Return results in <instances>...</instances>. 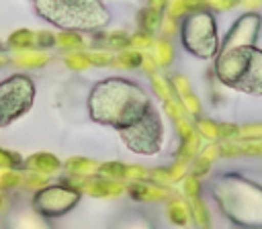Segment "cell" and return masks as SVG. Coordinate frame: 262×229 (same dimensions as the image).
Here are the masks:
<instances>
[{
	"label": "cell",
	"instance_id": "1",
	"mask_svg": "<svg viewBox=\"0 0 262 229\" xmlns=\"http://www.w3.org/2000/svg\"><path fill=\"white\" fill-rule=\"evenodd\" d=\"M154 106L149 90L123 76H111L94 82L86 96L88 119L115 131L139 123Z\"/></svg>",
	"mask_w": 262,
	"mask_h": 229
},
{
	"label": "cell",
	"instance_id": "2",
	"mask_svg": "<svg viewBox=\"0 0 262 229\" xmlns=\"http://www.w3.org/2000/svg\"><path fill=\"white\" fill-rule=\"evenodd\" d=\"M221 217L235 229H262V184L242 172H217L203 182Z\"/></svg>",
	"mask_w": 262,
	"mask_h": 229
},
{
	"label": "cell",
	"instance_id": "3",
	"mask_svg": "<svg viewBox=\"0 0 262 229\" xmlns=\"http://www.w3.org/2000/svg\"><path fill=\"white\" fill-rule=\"evenodd\" d=\"M31 4L39 18L59 31L96 33L113 20L102 0H31Z\"/></svg>",
	"mask_w": 262,
	"mask_h": 229
},
{
	"label": "cell",
	"instance_id": "4",
	"mask_svg": "<svg viewBox=\"0 0 262 229\" xmlns=\"http://www.w3.org/2000/svg\"><path fill=\"white\" fill-rule=\"evenodd\" d=\"M213 78L225 88L262 98V49L258 45L221 49L213 59Z\"/></svg>",
	"mask_w": 262,
	"mask_h": 229
},
{
	"label": "cell",
	"instance_id": "5",
	"mask_svg": "<svg viewBox=\"0 0 262 229\" xmlns=\"http://www.w3.org/2000/svg\"><path fill=\"white\" fill-rule=\"evenodd\" d=\"M178 39L188 55L201 61H213L221 51V35L215 12L209 6L188 8L178 16Z\"/></svg>",
	"mask_w": 262,
	"mask_h": 229
},
{
	"label": "cell",
	"instance_id": "6",
	"mask_svg": "<svg viewBox=\"0 0 262 229\" xmlns=\"http://www.w3.org/2000/svg\"><path fill=\"white\" fill-rule=\"evenodd\" d=\"M37 84L29 74H10L0 80V129L23 119L35 104Z\"/></svg>",
	"mask_w": 262,
	"mask_h": 229
},
{
	"label": "cell",
	"instance_id": "7",
	"mask_svg": "<svg viewBox=\"0 0 262 229\" xmlns=\"http://www.w3.org/2000/svg\"><path fill=\"white\" fill-rule=\"evenodd\" d=\"M119 139L123 141V145L135 153V155H158L162 151L164 145V119L160 114V110L154 106L139 123L117 131Z\"/></svg>",
	"mask_w": 262,
	"mask_h": 229
},
{
	"label": "cell",
	"instance_id": "8",
	"mask_svg": "<svg viewBox=\"0 0 262 229\" xmlns=\"http://www.w3.org/2000/svg\"><path fill=\"white\" fill-rule=\"evenodd\" d=\"M82 194L66 184V182H53V184H47L43 188H39L33 198H31V207L37 215H41L43 219H57V217H63L68 215L72 209L78 207Z\"/></svg>",
	"mask_w": 262,
	"mask_h": 229
},
{
	"label": "cell",
	"instance_id": "9",
	"mask_svg": "<svg viewBox=\"0 0 262 229\" xmlns=\"http://www.w3.org/2000/svg\"><path fill=\"white\" fill-rule=\"evenodd\" d=\"M262 29V14L258 10H248L239 14L227 33L221 37V49H231V47H242V45H256L258 35Z\"/></svg>",
	"mask_w": 262,
	"mask_h": 229
},
{
	"label": "cell",
	"instance_id": "10",
	"mask_svg": "<svg viewBox=\"0 0 262 229\" xmlns=\"http://www.w3.org/2000/svg\"><path fill=\"white\" fill-rule=\"evenodd\" d=\"M111 229H156L154 219L141 209H125L113 217Z\"/></svg>",
	"mask_w": 262,
	"mask_h": 229
},
{
	"label": "cell",
	"instance_id": "11",
	"mask_svg": "<svg viewBox=\"0 0 262 229\" xmlns=\"http://www.w3.org/2000/svg\"><path fill=\"white\" fill-rule=\"evenodd\" d=\"M239 155L246 157H262V139H252V141H239Z\"/></svg>",
	"mask_w": 262,
	"mask_h": 229
},
{
	"label": "cell",
	"instance_id": "12",
	"mask_svg": "<svg viewBox=\"0 0 262 229\" xmlns=\"http://www.w3.org/2000/svg\"><path fill=\"white\" fill-rule=\"evenodd\" d=\"M239 139H244V141L262 139V123H244V125H239Z\"/></svg>",
	"mask_w": 262,
	"mask_h": 229
},
{
	"label": "cell",
	"instance_id": "13",
	"mask_svg": "<svg viewBox=\"0 0 262 229\" xmlns=\"http://www.w3.org/2000/svg\"><path fill=\"white\" fill-rule=\"evenodd\" d=\"M221 135H223V137H227V139L239 137V125H233V123H223V125H221Z\"/></svg>",
	"mask_w": 262,
	"mask_h": 229
}]
</instances>
